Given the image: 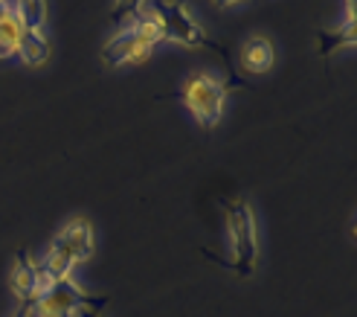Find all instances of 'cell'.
Instances as JSON below:
<instances>
[{"mask_svg":"<svg viewBox=\"0 0 357 317\" xmlns=\"http://www.w3.org/2000/svg\"><path fill=\"white\" fill-rule=\"evenodd\" d=\"M146 12V0H114V24L128 27Z\"/></svg>","mask_w":357,"mask_h":317,"instance_id":"obj_13","label":"cell"},{"mask_svg":"<svg viewBox=\"0 0 357 317\" xmlns=\"http://www.w3.org/2000/svg\"><path fill=\"white\" fill-rule=\"evenodd\" d=\"M354 44H357V12H354V0H349V12L340 21V27L323 29L317 35V56L328 59L331 52L343 50V47H354Z\"/></svg>","mask_w":357,"mask_h":317,"instance_id":"obj_8","label":"cell"},{"mask_svg":"<svg viewBox=\"0 0 357 317\" xmlns=\"http://www.w3.org/2000/svg\"><path fill=\"white\" fill-rule=\"evenodd\" d=\"M17 56L26 67H41L50 61V41L44 32H24V41H21V50H17Z\"/></svg>","mask_w":357,"mask_h":317,"instance_id":"obj_11","label":"cell"},{"mask_svg":"<svg viewBox=\"0 0 357 317\" xmlns=\"http://www.w3.org/2000/svg\"><path fill=\"white\" fill-rule=\"evenodd\" d=\"M224 216H227V239L229 251H233V268L241 279L253 277L259 265V227L256 213L244 198L224 201Z\"/></svg>","mask_w":357,"mask_h":317,"instance_id":"obj_4","label":"cell"},{"mask_svg":"<svg viewBox=\"0 0 357 317\" xmlns=\"http://www.w3.org/2000/svg\"><path fill=\"white\" fill-rule=\"evenodd\" d=\"M3 3H6V0H0V6H3Z\"/></svg>","mask_w":357,"mask_h":317,"instance_id":"obj_17","label":"cell"},{"mask_svg":"<svg viewBox=\"0 0 357 317\" xmlns=\"http://www.w3.org/2000/svg\"><path fill=\"white\" fill-rule=\"evenodd\" d=\"M238 64L250 76H261V73H267V70H273L276 50L271 44V38H264V35H253V38H247L241 44V52H238Z\"/></svg>","mask_w":357,"mask_h":317,"instance_id":"obj_9","label":"cell"},{"mask_svg":"<svg viewBox=\"0 0 357 317\" xmlns=\"http://www.w3.org/2000/svg\"><path fill=\"white\" fill-rule=\"evenodd\" d=\"M154 15H157L160 27H163L166 41L183 44V47H206V50H215L221 56H227V52L206 35V29L189 15V9L183 3H157Z\"/></svg>","mask_w":357,"mask_h":317,"instance_id":"obj_6","label":"cell"},{"mask_svg":"<svg viewBox=\"0 0 357 317\" xmlns=\"http://www.w3.org/2000/svg\"><path fill=\"white\" fill-rule=\"evenodd\" d=\"M24 21L17 17L15 6L3 3L0 6V61H9L17 56L21 50V41H24Z\"/></svg>","mask_w":357,"mask_h":317,"instance_id":"obj_10","label":"cell"},{"mask_svg":"<svg viewBox=\"0 0 357 317\" xmlns=\"http://www.w3.org/2000/svg\"><path fill=\"white\" fill-rule=\"evenodd\" d=\"M12 317H35V314H32L29 303H21V306H17V311H12Z\"/></svg>","mask_w":357,"mask_h":317,"instance_id":"obj_14","label":"cell"},{"mask_svg":"<svg viewBox=\"0 0 357 317\" xmlns=\"http://www.w3.org/2000/svg\"><path fill=\"white\" fill-rule=\"evenodd\" d=\"M79 317H82V314H79Z\"/></svg>","mask_w":357,"mask_h":317,"instance_id":"obj_18","label":"cell"},{"mask_svg":"<svg viewBox=\"0 0 357 317\" xmlns=\"http://www.w3.org/2000/svg\"><path fill=\"white\" fill-rule=\"evenodd\" d=\"M236 87H244V82L238 79H218L212 73H192L183 87H181V102L186 105V111L195 117L201 128H215L221 117H224V105L227 96L236 91Z\"/></svg>","mask_w":357,"mask_h":317,"instance_id":"obj_3","label":"cell"},{"mask_svg":"<svg viewBox=\"0 0 357 317\" xmlns=\"http://www.w3.org/2000/svg\"><path fill=\"white\" fill-rule=\"evenodd\" d=\"M163 27H160L154 9H146L137 21H131L122 32L102 47V61L108 67H122V64H142L151 59L157 44H163Z\"/></svg>","mask_w":357,"mask_h":317,"instance_id":"obj_1","label":"cell"},{"mask_svg":"<svg viewBox=\"0 0 357 317\" xmlns=\"http://www.w3.org/2000/svg\"><path fill=\"white\" fill-rule=\"evenodd\" d=\"M215 6H224V9H233V6H238V3H247V0H212Z\"/></svg>","mask_w":357,"mask_h":317,"instance_id":"obj_15","label":"cell"},{"mask_svg":"<svg viewBox=\"0 0 357 317\" xmlns=\"http://www.w3.org/2000/svg\"><path fill=\"white\" fill-rule=\"evenodd\" d=\"M91 256H93V227L87 219H73L52 236L41 271L50 283L52 279H67L76 271V265H82Z\"/></svg>","mask_w":357,"mask_h":317,"instance_id":"obj_2","label":"cell"},{"mask_svg":"<svg viewBox=\"0 0 357 317\" xmlns=\"http://www.w3.org/2000/svg\"><path fill=\"white\" fill-rule=\"evenodd\" d=\"M15 12L24 21V29L44 32V27H47V0H17Z\"/></svg>","mask_w":357,"mask_h":317,"instance_id":"obj_12","label":"cell"},{"mask_svg":"<svg viewBox=\"0 0 357 317\" xmlns=\"http://www.w3.org/2000/svg\"><path fill=\"white\" fill-rule=\"evenodd\" d=\"M108 306V297H93L82 291L73 277L67 279H52L41 291V297L32 303L35 317H79V314H99Z\"/></svg>","mask_w":357,"mask_h":317,"instance_id":"obj_5","label":"cell"},{"mask_svg":"<svg viewBox=\"0 0 357 317\" xmlns=\"http://www.w3.org/2000/svg\"><path fill=\"white\" fill-rule=\"evenodd\" d=\"M82 317H99V314H82Z\"/></svg>","mask_w":357,"mask_h":317,"instance_id":"obj_16","label":"cell"},{"mask_svg":"<svg viewBox=\"0 0 357 317\" xmlns=\"http://www.w3.org/2000/svg\"><path fill=\"white\" fill-rule=\"evenodd\" d=\"M50 286V279L44 277V271H41V265L32 259V253L29 251H21L15 256V265H12V271H9V288H12V294L17 297L21 303H35L41 297V291Z\"/></svg>","mask_w":357,"mask_h":317,"instance_id":"obj_7","label":"cell"}]
</instances>
